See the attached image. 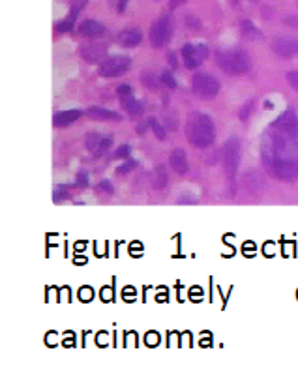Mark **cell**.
Listing matches in <instances>:
<instances>
[{"mask_svg": "<svg viewBox=\"0 0 298 369\" xmlns=\"http://www.w3.org/2000/svg\"><path fill=\"white\" fill-rule=\"evenodd\" d=\"M186 137L190 144H193L195 148H208L216 139L212 118L202 113L190 115L186 124Z\"/></svg>", "mask_w": 298, "mask_h": 369, "instance_id": "cell-1", "label": "cell"}, {"mask_svg": "<svg viewBox=\"0 0 298 369\" xmlns=\"http://www.w3.org/2000/svg\"><path fill=\"white\" fill-rule=\"evenodd\" d=\"M216 62L225 73L229 75H242L246 71H250L251 60L248 53L240 51V49H225L216 54Z\"/></svg>", "mask_w": 298, "mask_h": 369, "instance_id": "cell-2", "label": "cell"}, {"mask_svg": "<svg viewBox=\"0 0 298 369\" xmlns=\"http://www.w3.org/2000/svg\"><path fill=\"white\" fill-rule=\"evenodd\" d=\"M192 90L201 100H212L219 92V81L210 73H197L192 79Z\"/></svg>", "mask_w": 298, "mask_h": 369, "instance_id": "cell-3", "label": "cell"}, {"mask_svg": "<svg viewBox=\"0 0 298 369\" xmlns=\"http://www.w3.org/2000/svg\"><path fill=\"white\" fill-rule=\"evenodd\" d=\"M171 36H173V19L169 15L158 17L150 27V43L156 49H160L169 43Z\"/></svg>", "mask_w": 298, "mask_h": 369, "instance_id": "cell-4", "label": "cell"}, {"mask_svg": "<svg viewBox=\"0 0 298 369\" xmlns=\"http://www.w3.org/2000/svg\"><path fill=\"white\" fill-rule=\"evenodd\" d=\"M129 64H132L129 57H122V54L109 57L100 64L98 73H100L101 77H105V79H113V77H118V75L126 73L129 69Z\"/></svg>", "mask_w": 298, "mask_h": 369, "instance_id": "cell-5", "label": "cell"}, {"mask_svg": "<svg viewBox=\"0 0 298 369\" xmlns=\"http://www.w3.org/2000/svg\"><path fill=\"white\" fill-rule=\"evenodd\" d=\"M208 57V45L204 43H186L182 47V60L186 64V68L193 69L201 66L202 60Z\"/></svg>", "mask_w": 298, "mask_h": 369, "instance_id": "cell-6", "label": "cell"}, {"mask_svg": "<svg viewBox=\"0 0 298 369\" xmlns=\"http://www.w3.org/2000/svg\"><path fill=\"white\" fill-rule=\"evenodd\" d=\"M240 161V141L236 137L229 139L225 142L224 146V163H225V171H227V176L231 180L234 178V173H236V167H238Z\"/></svg>", "mask_w": 298, "mask_h": 369, "instance_id": "cell-7", "label": "cell"}, {"mask_svg": "<svg viewBox=\"0 0 298 369\" xmlns=\"http://www.w3.org/2000/svg\"><path fill=\"white\" fill-rule=\"evenodd\" d=\"M272 51L282 58H293L298 54V38H276L272 42Z\"/></svg>", "mask_w": 298, "mask_h": 369, "instance_id": "cell-8", "label": "cell"}, {"mask_svg": "<svg viewBox=\"0 0 298 369\" xmlns=\"http://www.w3.org/2000/svg\"><path fill=\"white\" fill-rule=\"evenodd\" d=\"M79 34L83 38H88V40H94V38H100L105 34V27L101 23L94 21V19H88V21L81 23L79 25Z\"/></svg>", "mask_w": 298, "mask_h": 369, "instance_id": "cell-9", "label": "cell"}, {"mask_svg": "<svg viewBox=\"0 0 298 369\" xmlns=\"http://www.w3.org/2000/svg\"><path fill=\"white\" fill-rule=\"evenodd\" d=\"M105 53H107L105 45H98V43L83 45V47H81V54H83V58L88 60V62H103Z\"/></svg>", "mask_w": 298, "mask_h": 369, "instance_id": "cell-10", "label": "cell"}, {"mask_svg": "<svg viewBox=\"0 0 298 369\" xmlns=\"http://www.w3.org/2000/svg\"><path fill=\"white\" fill-rule=\"evenodd\" d=\"M141 40H143V34L139 28H126L118 34V42L122 43L124 47H135L141 43Z\"/></svg>", "mask_w": 298, "mask_h": 369, "instance_id": "cell-11", "label": "cell"}, {"mask_svg": "<svg viewBox=\"0 0 298 369\" xmlns=\"http://www.w3.org/2000/svg\"><path fill=\"white\" fill-rule=\"evenodd\" d=\"M169 163L171 167L175 169V173L178 174H186L188 173V159H186V154H184V150H173L169 156Z\"/></svg>", "mask_w": 298, "mask_h": 369, "instance_id": "cell-12", "label": "cell"}, {"mask_svg": "<svg viewBox=\"0 0 298 369\" xmlns=\"http://www.w3.org/2000/svg\"><path fill=\"white\" fill-rule=\"evenodd\" d=\"M79 116H81V111H60L53 116V126L54 127L69 126V124H73Z\"/></svg>", "mask_w": 298, "mask_h": 369, "instance_id": "cell-13", "label": "cell"}, {"mask_svg": "<svg viewBox=\"0 0 298 369\" xmlns=\"http://www.w3.org/2000/svg\"><path fill=\"white\" fill-rule=\"evenodd\" d=\"M86 115L90 116V118H98V120H117V122L122 120V116L118 115V113L107 111L103 107H90Z\"/></svg>", "mask_w": 298, "mask_h": 369, "instance_id": "cell-14", "label": "cell"}, {"mask_svg": "<svg viewBox=\"0 0 298 369\" xmlns=\"http://www.w3.org/2000/svg\"><path fill=\"white\" fill-rule=\"evenodd\" d=\"M122 105L132 116L143 115V105H141V101H137L133 96H129V98H122Z\"/></svg>", "mask_w": 298, "mask_h": 369, "instance_id": "cell-15", "label": "cell"}, {"mask_svg": "<svg viewBox=\"0 0 298 369\" xmlns=\"http://www.w3.org/2000/svg\"><path fill=\"white\" fill-rule=\"evenodd\" d=\"M152 186H154L156 190H163V188H167V173L161 165H158V167L154 169V174H152Z\"/></svg>", "mask_w": 298, "mask_h": 369, "instance_id": "cell-16", "label": "cell"}, {"mask_svg": "<svg viewBox=\"0 0 298 369\" xmlns=\"http://www.w3.org/2000/svg\"><path fill=\"white\" fill-rule=\"evenodd\" d=\"M240 28H242V34H244L246 38H250V40H263V32L251 21H242Z\"/></svg>", "mask_w": 298, "mask_h": 369, "instance_id": "cell-17", "label": "cell"}, {"mask_svg": "<svg viewBox=\"0 0 298 369\" xmlns=\"http://www.w3.org/2000/svg\"><path fill=\"white\" fill-rule=\"evenodd\" d=\"M75 17H77V10H71V13L68 15V19H66V21H62L60 25H57V32H69V30H71Z\"/></svg>", "mask_w": 298, "mask_h": 369, "instance_id": "cell-18", "label": "cell"}, {"mask_svg": "<svg viewBox=\"0 0 298 369\" xmlns=\"http://www.w3.org/2000/svg\"><path fill=\"white\" fill-rule=\"evenodd\" d=\"M100 142H101V137L98 135V133H94V132H92V133H86L85 144H86V148H88V150H92V152H94Z\"/></svg>", "mask_w": 298, "mask_h": 369, "instance_id": "cell-19", "label": "cell"}, {"mask_svg": "<svg viewBox=\"0 0 298 369\" xmlns=\"http://www.w3.org/2000/svg\"><path fill=\"white\" fill-rule=\"evenodd\" d=\"M148 122H150V127L154 130L156 137L160 139V141H165V130H163V126H161L160 122L156 120L154 116H152V118H148Z\"/></svg>", "mask_w": 298, "mask_h": 369, "instance_id": "cell-20", "label": "cell"}, {"mask_svg": "<svg viewBox=\"0 0 298 369\" xmlns=\"http://www.w3.org/2000/svg\"><path fill=\"white\" fill-rule=\"evenodd\" d=\"M111 137H105V139H101V142L100 144H98V148L96 150H94V156H96V158H100L101 154H105L107 152V148L111 146Z\"/></svg>", "mask_w": 298, "mask_h": 369, "instance_id": "cell-21", "label": "cell"}, {"mask_svg": "<svg viewBox=\"0 0 298 369\" xmlns=\"http://www.w3.org/2000/svg\"><path fill=\"white\" fill-rule=\"evenodd\" d=\"M160 81L163 83V85L169 86V88H176V81H175V77H173V73H171V71H163V73H161V77H160Z\"/></svg>", "mask_w": 298, "mask_h": 369, "instance_id": "cell-22", "label": "cell"}, {"mask_svg": "<svg viewBox=\"0 0 298 369\" xmlns=\"http://www.w3.org/2000/svg\"><path fill=\"white\" fill-rule=\"evenodd\" d=\"M96 190H98V193H105V195H113V193H115V190H113V186L109 184L107 180H103L101 184H98Z\"/></svg>", "mask_w": 298, "mask_h": 369, "instance_id": "cell-23", "label": "cell"}, {"mask_svg": "<svg viewBox=\"0 0 298 369\" xmlns=\"http://www.w3.org/2000/svg\"><path fill=\"white\" fill-rule=\"evenodd\" d=\"M137 167V161H133V159H129V161H126V163L122 165V167H118L117 169V174H126L129 173V171H133Z\"/></svg>", "mask_w": 298, "mask_h": 369, "instance_id": "cell-24", "label": "cell"}, {"mask_svg": "<svg viewBox=\"0 0 298 369\" xmlns=\"http://www.w3.org/2000/svg\"><path fill=\"white\" fill-rule=\"evenodd\" d=\"M287 83L298 92V71H289V73H287Z\"/></svg>", "mask_w": 298, "mask_h": 369, "instance_id": "cell-25", "label": "cell"}, {"mask_svg": "<svg viewBox=\"0 0 298 369\" xmlns=\"http://www.w3.org/2000/svg\"><path fill=\"white\" fill-rule=\"evenodd\" d=\"M117 92H118V96H120V98H129V96H133L132 94L133 90H132V86H129V85H120L117 88Z\"/></svg>", "mask_w": 298, "mask_h": 369, "instance_id": "cell-26", "label": "cell"}, {"mask_svg": "<svg viewBox=\"0 0 298 369\" xmlns=\"http://www.w3.org/2000/svg\"><path fill=\"white\" fill-rule=\"evenodd\" d=\"M126 156H129V146H128V144L120 146L117 150V154H115V158H126Z\"/></svg>", "mask_w": 298, "mask_h": 369, "instance_id": "cell-27", "label": "cell"}, {"mask_svg": "<svg viewBox=\"0 0 298 369\" xmlns=\"http://www.w3.org/2000/svg\"><path fill=\"white\" fill-rule=\"evenodd\" d=\"M126 4H128V0H118L117 10H118V11H124V8H126Z\"/></svg>", "mask_w": 298, "mask_h": 369, "instance_id": "cell-28", "label": "cell"}, {"mask_svg": "<svg viewBox=\"0 0 298 369\" xmlns=\"http://www.w3.org/2000/svg\"><path fill=\"white\" fill-rule=\"evenodd\" d=\"M186 2V0H171V8H178V6H182Z\"/></svg>", "mask_w": 298, "mask_h": 369, "instance_id": "cell-29", "label": "cell"}, {"mask_svg": "<svg viewBox=\"0 0 298 369\" xmlns=\"http://www.w3.org/2000/svg\"><path fill=\"white\" fill-rule=\"evenodd\" d=\"M156 341H158V336H150V338L146 336V343H156Z\"/></svg>", "mask_w": 298, "mask_h": 369, "instance_id": "cell-30", "label": "cell"}, {"mask_svg": "<svg viewBox=\"0 0 298 369\" xmlns=\"http://www.w3.org/2000/svg\"><path fill=\"white\" fill-rule=\"evenodd\" d=\"M231 2H233V4H236V2H238V0H231Z\"/></svg>", "mask_w": 298, "mask_h": 369, "instance_id": "cell-31", "label": "cell"}]
</instances>
